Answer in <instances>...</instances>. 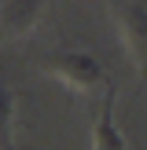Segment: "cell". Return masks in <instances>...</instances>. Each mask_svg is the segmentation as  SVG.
<instances>
[{
	"mask_svg": "<svg viewBox=\"0 0 147 150\" xmlns=\"http://www.w3.org/2000/svg\"><path fill=\"white\" fill-rule=\"evenodd\" d=\"M44 70H48L59 84H66L70 92H92V88H107L99 62H96L92 55H85V51L48 55V59H44Z\"/></svg>",
	"mask_w": 147,
	"mask_h": 150,
	"instance_id": "obj_1",
	"label": "cell"
},
{
	"mask_svg": "<svg viewBox=\"0 0 147 150\" xmlns=\"http://www.w3.org/2000/svg\"><path fill=\"white\" fill-rule=\"evenodd\" d=\"M110 4H114L121 33L129 40V51L140 62V73L147 77V0H110Z\"/></svg>",
	"mask_w": 147,
	"mask_h": 150,
	"instance_id": "obj_2",
	"label": "cell"
},
{
	"mask_svg": "<svg viewBox=\"0 0 147 150\" xmlns=\"http://www.w3.org/2000/svg\"><path fill=\"white\" fill-rule=\"evenodd\" d=\"M114 88L107 84L103 103L96 110V125H92V150H125V136L114 128Z\"/></svg>",
	"mask_w": 147,
	"mask_h": 150,
	"instance_id": "obj_3",
	"label": "cell"
},
{
	"mask_svg": "<svg viewBox=\"0 0 147 150\" xmlns=\"http://www.w3.org/2000/svg\"><path fill=\"white\" fill-rule=\"evenodd\" d=\"M37 11H41V0H7L4 7V26L11 33H26L37 22Z\"/></svg>",
	"mask_w": 147,
	"mask_h": 150,
	"instance_id": "obj_4",
	"label": "cell"
},
{
	"mask_svg": "<svg viewBox=\"0 0 147 150\" xmlns=\"http://www.w3.org/2000/svg\"><path fill=\"white\" fill-rule=\"evenodd\" d=\"M7 128H11V92L0 81V146H7Z\"/></svg>",
	"mask_w": 147,
	"mask_h": 150,
	"instance_id": "obj_5",
	"label": "cell"
}]
</instances>
